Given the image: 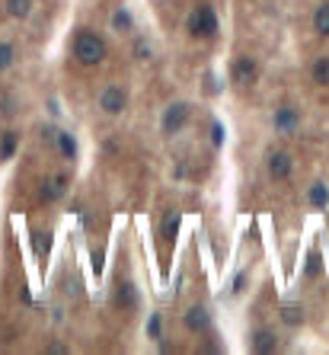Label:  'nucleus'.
Returning a JSON list of instances; mask_svg holds the SVG:
<instances>
[{"label": "nucleus", "mask_w": 329, "mask_h": 355, "mask_svg": "<svg viewBox=\"0 0 329 355\" xmlns=\"http://www.w3.org/2000/svg\"><path fill=\"white\" fill-rule=\"evenodd\" d=\"M109 55V45H106V38L100 32H93V29H77V36H73V61L80 67H100Z\"/></svg>", "instance_id": "1"}, {"label": "nucleus", "mask_w": 329, "mask_h": 355, "mask_svg": "<svg viewBox=\"0 0 329 355\" xmlns=\"http://www.w3.org/2000/svg\"><path fill=\"white\" fill-rule=\"evenodd\" d=\"M218 13H214V7L211 3H198V7H192V13H189V19H185V32L192 38H214L218 36Z\"/></svg>", "instance_id": "2"}, {"label": "nucleus", "mask_w": 329, "mask_h": 355, "mask_svg": "<svg viewBox=\"0 0 329 355\" xmlns=\"http://www.w3.org/2000/svg\"><path fill=\"white\" fill-rule=\"evenodd\" d=\"M189 119H192V106L185 103V100H173V103L163 109V119H160V131H163L166 138H173V135H179V131L189 125Z\"/></svg>", "instance_id": "3"}, {"label": "nucleus", "mask_w": 329, "mask_h": 355, "mask_svg": "<svg viewBox=\"0 0 329 355\" xmlns=\"http://www.w3.org/2000/svg\"><path fill=\"white\" fill-rule=\"evenodd\" d=\"M259 80V61L249 55H237L234 65H230V84L237 90H249V87Z\"/></svg>", "instance_id": "4"}, {"label": "nucleus", "mask_w": 329, "mask_h": 355, "mask_svg": "<svg viewBox=\"0 0 329 355\" xmlns=\"http://www.w3.org/2000/svg\"><path fill=\"white\" fill-rule=\"evenodd\" d=\"M100 109L112 119H119L125 109H128V90L122 84H106L100 90Z\"/></svg>", "instance_id": "5"}, {"label": "nucleus", "mask_w": 329, "mask_h": 355, "mask_svg": "<svg viewBox=\"0 0 329 355\" xmlns=\"http://www.w3.org/2000/svg\"><path fill=\"white\" fill-rule=\"evenodd\" d=\"M265 170H269V179L272 183H288L294 173V160L288 150H272L269 160H265Z\"/></svg>", "instance_id": "6"}, {"label": "nucleus", "mask_w": 329, "mask_h": 355, "mask_svg": "<svg viewBox=\"0 0 329 355\" xmlns=\"http://www.w3.org/2000/svg\"><path fill=\"white\" fill-rule=\"evenodd\" d=\"M183 327L189 330V333H195V336H205V333L211 330V310L205 308V304H192V308H185Z\"/></svg>", "instance_id": "7"}, {"label": "nucleus", "mask_w": 329, "mask_h": 355, "mask_svg": "<svg viewBox=\"0 0 329 355\" xmlns=\"http://www.w3.org/2000/svg\"><path fill=\"white\" fill-rule=\"evenodd\" d=\"M272 128L278 135H291V131L301 128V113L294 109V106H278L272 113Z\"/></svg>", "instance_id": "8"}, {"label": "nucleus", "mask_w": 329, "mask_h": 355, "mask_svg": "<svg viewBox=\"0 0 329 355\" xmlns=\"http://www.w3.org/2000/svg\"><path fill=\"white\" fill-rule=\"evenodd\" d=\"M67 192V173H55V176H45L42 179V189H38V198L45 205H55L58 198Z\"/></svg>", "instance_id": "9"}, {"label": "nucleus", "mask_w": 329, "mask_h": 355, "mask_svg": "<svg viewBox=\"0 0 329 355\" xmlns=\"http://www.w3.org/2000/svg\"><path fill=\"white\" fill-rule=\"evenodd\" d=\"M249 349L256 355H272L278 352V336H275V330L269 327H256L249 333Z\"/></svg>", "instance_id": "10"}, {"label": "nucleus", "mask_w": 329, "mask_h": 355, "mask_svg": "<svg viewBox=\"0 0 329 355\" xmlns=\"http://www.w3.org/2000/svg\"><path fill=\"white\" fill-rule=\"evenodd\" d=\"M112 301H115V308H119L122 314H131V310H137V288H135V282H131V279H119Z\"/></svg>", "instance_id": "11"}, {"label": "nucleus", "mask_w": 329, "mask_h": 355, "mask_svg": "<svg viewBox=\"0 0 329 355\" xmlns=\"http://www.w3.org/2000/svg\"><path fill=\"white\" fill-rule=\"evenodd\" d=\"M307 205H310L313 211H326L329 208V186L323 179L310 183V189H307Z\"/></svg>", "instance_id": "12"}, {"label": "nucleus", "mask_w": 329, "mask_h": 355, "mask_svg": "<svg viewBox=\"0 0 329 355\" xmlns=\"http://www.w3.org/2000/svg\"><path fill=\"white\" fill-rule=\"evenodd\" d=\"M112 32H119V36H128V32H135V13H131L128 7H115V13H112L109 19Z\"/></svg>", "instance_id": "13"}, {"label": "nucleus", "mask_w": 329, "mask_h": 355, "mask_svg": "<svg viewBox=\"0 0 329 355\" xmlns=\"http://www.w3.org/2000/svg\"><path fill=\"white\" fill-rule=\"evenodd\" d=\"M179 225H183V211H166L163 221H160V240L173 243L179 234Z\"/></svg>", "instance_id": "14"}, {"label": "nucleus", "mask_w": 329, "mask_h": 355, "mask_svg": "<svg viewBox=\"0 0 329 355\" xmlns=\"http://www.w3.org/2000/svg\"><path fill=\"white\" fill-rule=\"evenodd\" d=\"M55 148H58V154H61L65 160H77V154H80L77 138H73L71 131H58V135H55Z\"/></svg>", "instance_id": "15"}, {"label": "nucleus", "mask_w": 329, "mask_h": 355, "mask_svg": "<svg viewBox=\"0 0 329 355\" xmlns=\"http://www.w3.org/2000/svg\"><path fill=\"white\" fill-rule=\"evenodd\" d=\"M310 80H313L317 87H329V55L313 58V65H310Z\"/></svg>", "instance_id": "16"}, {"label": "nucleus", "mask_w": 329, "mask_h": 355, "mask_svg": "<svg viewBox=\"0 0 329 355\" xmlns=\"http://www.w3.org/2000/svg\"><path fill=\"white\" fill-rule=\"evenodd\" d=\"M313 32L329 38V3H320V7L313 10Z\"/></svg>", "instance_id": "17"}, {"label": "nucleus", "mask_w": 329, "mask_h": 355, "mask_svg": "<svg viewBox=\"0 0 329 355\" xmlns=\"http://www.w3.org/2000/svg\"><path fill=\"white\" fill-rule=\"evenodd\" d=\"M147 339H154V343H160L163 339V314L160 310H154V314H147V327H144Z\"/></svg>", "instance_id": "18"}, {"label": "nucleus", "mask_w": 329, "mask_h": 355, "mask_svg": "<svg viewBox=\"0 0 329 355\" xmlns=\"http://www.w3.org/2000/svg\"><path fill=\"white\" fill-rule=\"evenodd\" d=\"M282 323L284 327H301L304 323V308L301 304H284L282 308Z\"/></svg>", "instance_id": "19"}, {"label": "nucleus", "mask_w": 329, "mask_h": 355, "mask_svg": "<svg viewBox=\"0 0 329 355\" xmlns=\"http://www.w3.org/2000/svg\"><path fill=\"white\" fill-rule=\"evenodd\" d=\"M7 13L13 19H29V13H32V0H7Z\"/></svg>", "instance_id": "20"}, {"label": "nucleus", "mask_w": 329, "mask_h": 355, "mask_svg": "<svg viewBox=\"0 0 329 355\" xmlns=\"http://www.w3.org/2000/svg\"><path fill=\"white\" fill-rule=\"evenodd\" d=\"M16 144H19L16 131H3V138H0V160L13 157V154H16Z\"/></svg>", "instance_id": "21"}, {"label": "nucleus", "mask_w": 329, "mask_h": 355, "mask_svg": "<svg viewBox=\"0 0 329 355\" xmlns=\"http://www.w3.org/2000/svg\"><path fill=\"white\" fill-rule=\"evenodd\" d=\"M247 285H249V269H240L237 275H234V279H230V298H240V295H243V291H247Z\"/></svg>", "instance_id": "22"}, {"label": "nucleus", "mask_w": 329, "mask_h": 355, "mask_svg": "<svg viewBox=\"0 0 329 355\" xmlns=\"http://www.w3.org/2000/svg\"><path fill=\"white\" fill-rule=\"evenodd\" d=\"M16 61V45L13 42H0V71H10Z\"/></svg>", "instance_id": "23"}, {"label": "nucleus", "mask_w": 329, "mask_h": 355, "mask_svg": "<svg viewBox=\"0 0 329 355\" xmlns=\"http://www.w3.org/2000/svg\"><path fill=\"white\" fill-rule=\"evenodd\" d=\"M131 51H135L137 61H150V58H154V45H150L147 38H135V48H131Z\"/></svg>", "instance_id": "24"}, {"label": "nucleus", "mask_w": 329, "mask_h": 355, "mask_svg": "<svg viewBox=\"0 0 329 355\" xmlns=\"http://www.w3.org/2000/svg\"><path fill=\"white\" fill-rule=\"evenodd\" d=\"M224 141H227V131H224V125H220L218 119L211 122V144H214V148H224Z\"/></svg>", "instance_id": "25"}, {"label": "nucleus", "mask_w": 329, "mask_h": 355, "mask_svg": "<svg viewBox=\"0 0 329 355\" xmlns=\"http://www.w3.org/2000/svg\"><path fill=\"white\" fill-rule=\"evenodd\" d=\"M304 275H307V279H317V275H320V256H317V253H310V260H307V269H304Z\"/></svg>", "instance_id": "26"}, {"label": "nucleus", "mask_w": 329, "mask_h": 355, "mask_svg": "<svg viewBox=\"0 0 329 355\" xmlns=\"http://www.w3.org/2000/svg\"><path fill=\"white\" fill-rule=\"evenodd\" d=\"M48 352H52V355H65V352H67V349H65V346H61V343H52V346H48Z\"/></svg>", "instance_id": "27"}]
</instances>
